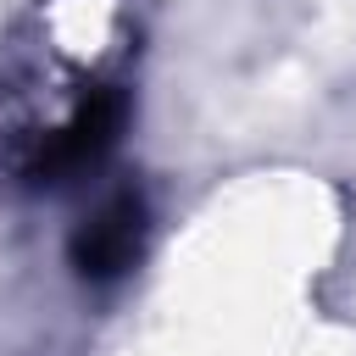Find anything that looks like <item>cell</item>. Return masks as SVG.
Returning <instances> with one entry per match:
<instances>
[{"instance_id": "obj_1", "label": "cell", "mask_w": 356, "mask_h": 356, "mask_svg": "<svg viewBox=\"0 0 356 356\" xmlns=\"http://www.w3.org/2000/svg\"><path fill=\"white\" fill-rule=\"evenodd\" d=\"M134 245H139V206L134 200H117V206H106L95 222H89V234L78 239V261H83V273H117V267H128L134 261Z\"/></svg>"}]
</instances>
